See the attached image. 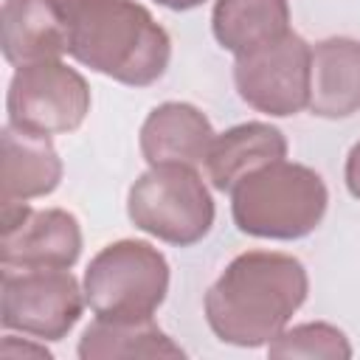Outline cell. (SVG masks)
Here are the masks:
<instances>
[{"instance_id":"cell-4","label":"cell","mask_w":360,"mask_h":360,"mask_svg":"<svg viewBox=\"0 0 360 360\" xmlns=\"http://www.w3.org/2000/svg\"><path fill=\"white\" fill-rule=\"evenodd\" d=\"M169 281V262L152 242L118 239L90 259L82 287L96 318L141 321L166 301Z\"/></svg>"},{"instance_id":"cell-14","label":"cell","mask_w":360,"mask_h":360,"mask_svg":"<svg viewBox=\"0 0 360 360\" xmlns=\"http://www.w3.org/2000/svg\"><path fill=\"white\" fill-rule=\"evenodd\" d=\"M287 158V138L267 121H245L219 132L208 149L205 172L217 191H228L250 172Z\"/></svg>"},{"instance_id":"cell-10","label":"cell","mask_w":360,"mask_h":360,"mask_svg":"<svg viewBox=\"0 0 360 360\" xmlns=\"http://www.w3.org/2000/svg\"><path fill=\"white\" fill-rule=\"evenodd\" d=\"M217 132L208 115L188 101H163L141 124L138 146L149 166H200Z\"/></svg>"},{"instance_id":"cell-3","label":"cell","mask_w":360,"mask_h":360,"mask_svg":"<svg viewBox=\"0 0 360 360\" xmlns=\"http://www.w3.org/2000/svg\"><path fill=\"white\" fill-rule=\"evenodd\" d=\"M326 208L329 188L323 177L287 158L250 172L231 188L233 225L256 239H304L323 222Z\"/></svg>"},{"instance_id":"cell-16","label":"cell","mask_w":360,"mask_h":360,"mask_svg":"<svg viewBox=\"0 0 360 360\" xmlns=\"http://www.w3.org/2000/svg\"><path fill=\"white\" fill-rule=\"evenodd\" d=\"M211 31L219 48L239 56L284 37L290 28L287 0H214Z\"/></svg>"},{"instance_id":"cell-18","label":"cell","mask_w":360,"mask_h":360,"mask_svg":"<svg viewBox=\"0 0 360 360\" xmlns=\"http://www.w3.org/2000/svg\"><path fill=\"white\" fill-rule=\"evenodd\" d=\"M0 354L6 357V360H20V357H37V360H51L53 354L45 349V340H37V338H31V340H20V338H14L11 332L3 338V346H0Z\"/></svg>"},{"instance_id":"cell-9","label":"cell","mask_w":360,"mask_h":360,"mask_svg":"<svg viewBox=\"0 0 360 360\" xmlns=\"http://www.w3.org/2000/svg\"><path fill=\"white\" fill-rule=\"evenodd\" d=\"M82 256V225L65 208H31L3 202L0 267L3 270H70Z\"/></svg>"},{"instance_id":"cell-20","label":"cell","mask_w":360,"mask_h":360,"mask_svg":"<svg viewBox=\"0 0 360 360\" xmlns=\"http://www.w3.org/2000/svg\"><path fill=\"white\" fill-rule=\"evenodd\" d=\"M155 3L163 8H172V11H191V8L202 6L205 0H155Z\"/></svg>"},{"instance_id":"cell-13","label":"cell","mask_w":360,"mask_h":360,"mask_svg":"<svg viewBox=\"0 0 360 360\" xmlns=\"http://www.w3.org/2000/svg\"><path fill=\"white\" fill-rule=\"evenodd\" d=\"M307 110L332 121L360 112V39L326 37L312 45Z\"/></svg>"},{"instance_id":"cell-5","label":"cell","mask_w":360,"mask_h":360,"mask_svg":"<svg viewBox=\"0 0 360 360\" xmlns=\"http://www.w3.org/2000/svg\"><path fill=\"white\" fill-rule=\"evenodd\" d=\"M129 222L174 248L202 242L214 228V200L194 166H149L127 191Z\"/></svg>"},{"instance_id":"cell-1","label":"cell","mask_w":360,"mask_h":360,"mask_svg":"<svg viewBox=\"0 0 360 360\" xmlns=\"http://www.w3.org/2000/svg\"><path fill=\"white\" fill-rule=\"evenodd\" d=\"M307 292L309 276L301 259L278 250H245L208 287L202 309L222 343L259 349L287 329Z\"/></svg>"},{"instance_id":"cell-6","label":"cell","mask_w":360,"mask_h":360,"mask_svg":"<svg viewBox=\"0 0 360 360\" xmlns=\"http://www.w3.org/2000/svg\"><path fill=\"white\" fill-rule=\"evenodd\" d=\"M312 82V45L287 31L233 62V84L239 98L270 118H290L307 110Z\"/></svg>"},{"instance_id":"cell-12","label":"cell","mask_w":360,"mask_h":360,"mask_svg":"<svg viewBox=\"0 0 360 360\" xmlns=\"http://www.w3.org/2000/svg\"><path fill=\"white\" fill-rule=\"evenodd\" d=\"M0 202H28L37 197H48L59 188L65 169L51 135L31 132L6 121L0 132Z\"/></svg>"},{"instance_id":"cell-15","label":"cell","mask_w":360,"mask_h":360,"mask_svg":"<svg viewBox=\"0 0 360 360\" xmlns=\"http://www.w3.org/2000/svg\"><path fill=\"white\" fill-rule=\"evenodd\" d=\"M82 360H129V357H186V349L174 343L152 318L112 321L93 318L76 346Z\"/></svg>"},{"instance_id":"cell-19","label":"cell","mask_w":360,"mask_h":360,"mask_svg":"<svg viewBox=\"0 0 360 360\" xmlns=\"http://www.w3.org/2000/svg\"><path fill=\"white\" fill-rule=\"evenodd\" d=\"M343 180H346V188L354 200H360V141L349 149L346 155V166H343Z\"/></svg>"},{"instance_id":"cell-17","label":"cell","mask_w":360,"mask_h":360,"mask_svg":"<svg viewBox=\"0 0 360 360\" xmlns=\"http://www.w3.org/2000/svg\"><path fill=\"white\" fill-rule=\"evenodd\" d=\"M267 354L273 360L290 357H326V360H349L352 343L343 329L326 321H309L284 329L267 343Z\"/></svg>"},{"instance_id":"cell-11","label":"cell","mask_w":360,"mask_h":360,"mask_svg":"<svg viewBox=\"0 0 360 360\" xmlns=\"http://www.w3.org/2000/svg\"><path fill=\"white\" fill-rule=\"evenodd\" d=\"M0 45L11 68L62 59L70 48V25L53 0H6Z\"/></svg>"},{"instance_id":"cell-21","label":"cell","mask_w":360,"mask_h":360,"mask_svg":"<svg viewBox=\"0 0 360 360\" xmlns=\"http://www.w3.org/2000/svg\"><path fill=\"white\" fill-rule=\"evenodd\" d=\"M59 8H62V14L65 17H70L73 11H79L82 6H87V3H96V0H53Z\"/></svg>"},{"instance_id":"cell-2","label":"cell","mask_w":360,"mask_h":360,"mask_svg":"<svg viewBox=\"0 0 360 360\" xmlns=\"http://www.w3.org/2000/svg\"><path fill=\"white\" fill-rule=\"evenodd\" d=\"M68 53L127 87L155 84L172 62V39L152 11L135 0H96L68 17Z\"/></svg>"},{"instance_id":"cell-8","label":"cell","mask_w":360,"mask_h":360,"mask_svg":"<svg viewBox=\"0 0 360 360\" xmlns=\"http://www.w3.org/2000/svg\"><path fill=\"white\" fill-rule=\"evenodd\" d=\"M84 287L70 270H3L0 323L37 340H62L84 312Z\"/></svg>"},{"instance_id":"cell-7","label":"cell","mask_w":360,"mask_h":360,"mask_svg":"<svg viewBox=\"0 0 360 360\" xmlns=\"http://www.w3.org/2000/svg\"><path fill=\"white\" fill-rule=\"evenodd\" d=\"M90 101L87 79L62 59L17 68L6 90L8 124L42 135L79 129L90 112Z\"/></svg>"}]
</instances>
